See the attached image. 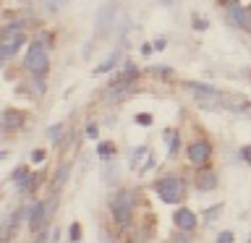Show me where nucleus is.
Segmentation results:
<instances>
[{
    "instance_id": "dca6fc26",
    "label": "nucleus",
    "mask_w": 251,
    "mask_h": 243,
    "mask_svg": "<svg viewBox=\"0 0 251 243\" xmlns=\"http://www.w3.org/2000/svg\"><path fill=\"white\" fill-rule=\"evenodd\" d=\"M118 60H121V50H113V52H110V55H107V58H105V60H102V63H100V66H97V68H94V73H107V71H110V68H113V66H115V63H118Z\"/></svg>"
},
{
    "instance_id": "c85d7f7f",
    "label": "nucleus",
    "mask_w": 251,
    "mask_h": 243,
    "mask_svg": "<svg viewBox=\"0 0 251 243\" xmlns=\"http://www.w3.org/2000/svg\"><path fill=\"white\" fill-rule=\"evenodd\" d=\"M194 26H196V31H204V29H207V21L199 19V16H194Z\"/></svg>"
},
{
    "instance_id": "c756f323",
    "label": "nucleus",
    "mask_w": 251,
    "mask_h": 243,
    "mask_svg": "<svg viewBox=\"0 0 251 243\" xmlns=\"http://www.w3.org/2000/svg\"><path fill=\"white\" fill-rule=\"evenodd\" d=\"M136 123L139 125H152V115H136Z\"/></svg>"
},
{
    "instance_id": "9d476101",
    "label": "nucleus",
    "mask_w": 251,
    "mask_h": 243,
    "mask_svg": "<svg viewBox=\"0 0 251 243\" xmlns=\"http://www.w3.org/2000/svg\"><path fill=\"white\" fill-rule=\"evenodd\" d=\"M115 16H118L115 3L102 5V8H100V13H97V29H100V31H110V26H113V19H115Z\"/></svg>"
},
{
    "instance_id": "f704fd0d",
    "label": "nucleus",
    "mask_w": 251,
    "mask_h": 243,
    "mask_svg": "<svg viewBox=\"0 0 251 243\" xmlns=\"http://www.w3.org/2000/svg\"><path fill=\"white\" fill-rule=\"evenodd\" d=\"M162 47H165V37H160V39H154V52H157V50H162Z\"/></svg>"
},
{
    "instance_id": "2f4dec72",
    "label": "nucleus",
    "mask_w": 251,
    "mask_h": 243,
    "mask_svg": "<svg viewBox=\"0 0 251 243\" xmlns=\"http://www.w3.org/2000/svg\"><path fill=\"white\" fill-rule=\"evenodd\" d=\"M152 52H154V45H149V42L141 45V55H144V58H147V55H152Z\"/></svg>"
},
{
    "instance_id": "aec40b11",
    "label": "nucleus",
    "mask_w": 251,
    "mask_h": 243,
    "mask_svg": "<svg viewBox=\"0 0 251 243\" xmlns=\"http://www.w3.org/2000/svg\"><path fill=\"white\" fill-rule=\"evenodd\" d=\"M136 76H139V68L133 66V63H126V66L121 68V76H118V78H128V81H133Z\"/></svg>"
},
{
    "instance_id": "a878e982",
    "label": "nucleus",
    "mask_w": 251,
    "mask_h": 243,
    "mask_svg": "<svg viewBox=\"0 0 251 243\" xmlns=\"http://www.w3.org/2000/svg\"><path fill=\"white\" fill-rule=\"evenodd\" d=\"M68 238H71V241H78V238H81V227H78V222H71V227H68Z\"/></svg>"
},
{
    "instance_id": "f03ea898",
    "label": "nucleus",
    "mask_w": 251,
    "mask_h": 243,
    "mask_svg": "<svg viewBox=\"0 0 251 243\" xmlns=\"http://www.w3.org/2000/svg\"><path fill=\"white\" fill-rule=\"evenodd\" d=\"M154 191H157V196H160L165 204H178L180 199H183L186 183L178 175H165V178H160L154 183Z\"/></svg>"
},
{
    "instance_id": "473e14b6",
    "label": "nucleus",
    "mask_w": 251,
    "mask_h": 243,
    "mask_svg": "<svg viewBox=\"0 0 251 243\" xmlns=\"http://www.w3.org/2000/svg\"><path fill=\"white\" fill-rule=\"evenodd\" d=\"M241 160L243 162H251V146H243L241 149Z\"/></svg>"
},
{
    "instance_id": "6e6552de",
    "label": "nucleus",
    "mask_w": 251,
    "mask_h": 243,
    "mask_svg": "<svg viewBox=\"0 0 251 243\" xmlns=\"http://www.w3.org/2000/svg\"><path fill=\"white\" fill-rule=\"evenodd\" d=\"M45 222H47V207H45V201L31 204V209H29V230L37 233L39 225H45Z\"/></svg>"
},
{
    "instance_id": "ddd939ff",
    "label": "nucleus",
    "mask_w": 251,
    "mask_h": 243,
    "mask_svg": "<svg viewBox=\"0 0 251 243\" xmlns=\"http://www.w3.org/2000/svg\"><path fill=\"white\" fill-rule=\"evenodd\" d=\"M24 125V115L19 113V110H5L3 113V131H13V128H21Z\"/></svg>"
},
{
    "instance_id": "412c9836",
    "label": "nucleus",
    "mask_w": 251,
    "mask_h": 243,
    "mask_svg": "<svg viewBox=\"0 0 251 243\" xmlns=\"http://www.w3.org/2000/svg\"><path fill=\"white\" fill-rule=\"evenodd\" d=\"M223 209H225L223 204H215L212 209H204V219H207V222H215V219L220 217V212H223Z\"/></svg>"
},
{
    "instance_id": "7c9ffc66",
    "label": "nucleus",
    "mask_w": 251,
    "mask_h": 243,
    "mask_svg": "<svg viewBox=\"0 0 251 243\" xmlns=\"http://www.w3.org/2000/svg\"><path fill=\"white\" fill-rule=\"evenodd\" d=\"M45 160V152L42 149H34V152H31V162H42Z\"/></svg>"
},
{
    "instance_id": "0eeeda50",
    "label": "nucleus",
    "mask_w": 251,
    "mask_h": 243,
    "mask_svg": "<svg viewBox=\"0 0 251 243\" xmlns=\"http://www.w3.org/2000/svg\"><path fill=\"white\" fill-rule=\"evenodd\" d=\"M128 89H131V81H128V78H118L115 84H110L107 89H105V99H107V102H121L126 94H128Z\"/></svg>"
},
{
    "instance_id": "f257e3e1",
    "label": "nucleus",
    "mask_w": 251,
    "mask_h": 243,
    "mask_svg": "<svg viewBox=\"0 0 251 243\" xmlns=\"http://www.w3.org/2000/svg\"><path fill=\"white\" fill-rule=\"evenodd\" d=\"M47 42H50V37H37L34 42L29 45L26 55H24V68H26L31 76L45 73L47 66H50V50H47Z\"/></svg>"
},
{
    "instance_id": "e433bc0d",
    "label": "nucleus",
    "mask_w": 251,
    "mask_h": 243,
    "mask_svg": "<svg viewBox=\"0 0 251 243\" xmlns=\"http://www.w3.org/2000/svg\"><path fill=\"white\" fill-rule=\"evenodd\" d=\"M160 3H162V5H168V8H176V5H178V0H160Z\"/></svg>"
},
{
    "instance_id": "7ed1b4c3",
    "label": "nucleus",
    "mask_w": 251,
    "mask_h": 243,
    "mask_svg": "<svg viewBox=\"0 0 251 243\" xmlns=\"http://www.w3.org/2000/svg\"><path fill=\"white\" fill-rule=\"evenodd\" d=\"M227 11H225V16H227V24H233L235 29H241V31H249V21H251V13H249V8H243L241 3H227L225 5Z\"/></svg>"
},
{
    "instance_id": "a211bd4d",
    "label": "nucleus",
    "mask_w": 251,
    "mask_h": 243,
    "mask_svg": "<svg viewBox=\"0 0 251 243\" xmlns=\"http://www.w3.org/2000/svg\"><path fill=\"white\" fill-rule=\"evenodd\" d=\"M97 154H100V160H105V162H110L115 157V146L110 144V141H105V144H100V149H97Z\"/></svg>"
},
{
    "instance_id": "cd10ccee",
    "label": "nucleus",
    "mask_w": 251,
    "mask_h": 243,
    "mask_svg": "<svg viewBox=\"0 0 251 243\" xmlns=\"http://www.w3.org/2000/svg\"><path fill=\"white\" fill-rule=\"evenodd\" d=\"M230 241H233V233L230 230H225V233L217 235V243H230Z\"/></svg>"
},
{
    "instance_id": "4468645a",
    "label": "nucleus",
    "mask_w": 251,
    "mask_h": 243,
    "mask_svg": "<svg viewBox=\"0 0 251 243\" xmlns=\"http://www.w3.org/2000/svg\"><path fill=\"white\" fill-rule=\"evenodd\" d=\"M162 141H165V146H168V154H170V157L178 152V146H180V136H178V131H165Z\"/></svg>"
},
{
    "instance_id": "2eb2a0df",
    "label": "nucleus",
    "mask_w": 251,
    "mask_h": 243,
    "mask_svg": "<svg viewBox=\"0 0 251 243\" xmlns=\"http://www.w3.org/2000/svg\"><path fill=\"white\" fill-rule=\"evenodd\" d=\"M63 133H66V125H63V123H55V125H50V128H47L45 136H47V141H50V144L58 146L60 141H63Z\"/></svg>"
},
{
    "instance_id": "1a4fd4ad",
    "label": "nucleus",
    "mask_w": 251,
    "mask_h": 243,
    "mask_svg": "<svg viewBox=\"0 0 251 243\" xmlns=\"http://www.w3.org/2000/svg\"><path fill=\"white\" fill-rule=\"evenodd\" d=\"M186 89L199 99H217V89L212 84H201V81H186Z\"/></svg>"
},
{
    "instance_id": "5701e85b",
    "label": "nucleus",
    "mask_w": 251,
    "mask_h": 243,
    "mask_svg": "<svg viewBox=\"0 0 251 243\" xmlns=\"http://www.w3.org/2000/svg\"><path fill=\"white\" fill-rule=\"evenodd\" d=\"M68 168H66V165H63V168H58V172H55V186H63V183H66V180H68Z\"/></svg>"
},
{
    "instance_id": "39448f33",
    "label": "nucleus",
    "mask_w": 251,
    "mask_h": 243,
    "mask_svg": "<svg viewBox=\"0 0 251 243\" xmlns=\"http://www.w3.org/2000/svg\"><path fill=\"white\" fill-rule=\"evenodd\" d=\"M24 45H26V37H24V31L3 34V45H0V55H3V60H11V58L21 50Z\"/></svg>"
},
{
    "instance_id": "72a5a7b5",
    "label": "nucleus",
    "mask_w": 251,
    "mask_h": 243,
    "mask_svg": "<svg viewBox=\"0 0 251 243\" xmlns=\"http://www.w3.org/2000/svg\"><path fill=\"white\" fill-rule=\"evenodd\" d=\"M86 136H89V139H97V125H94V123L86 125Z\"/></svg>"
},
{
    "instance_id": "f8f14e48",
    "label": "nucleus",
    "mask_w": 251,
    "mask_h": 243,
    "mask_svg": "<svg viewBox=\"0 0 251 243\" xmlns=\"http://www.w3.org/2000/svg\"><path fill=\"white\" fill-rule=\"evenodd\" d=\"M220 186V178H217V172H199V175H196V188H199V191H215V188Z\"/></svg>"
},
{
    "instance_id": "c9c22d12",
    "label": "nucleus",
    "mask_w": 251,
    "mask_h": 243,
    "mask_svg": "<svg viewBox=\"0 0 251 243\" xmlns=\"http://www.w3.org/2000/svg\"><path fill=\"white\" fill-rule=\"evenodd\" d=\"M115 172H118L115 168H107V172H105V175H107V180H115V178H118V175H115Z\"/></svg>"
},
{
    "instance_id": "f3484780",
    "label": "nucleus",
    "mask_w": 251,
    "mask_h": 243,
    "mask_svg": "<svg viewBox=\"0 0 251 243\" xmlns=\"http://www.w3.org/2000/svg\"><path fill=\"white\" fill-rule=\"evenodd\" d=\"M42 76H45V73H34V76H31V81H29V89H31V94H34V97H42V94L47 92V84H45Z\"/></svg>"
},
{
    "instance_id": "4c0bfd02",
    "label": "nucleus",
    "mask_w": 251,
    "mask_h": 243,
    "mask_svg": "<svg viewBox=\"0 0 251 243\" xmlns=\"http://www.w3.org/2000/svg\"><path fill=\"white\" fill-rule=\"evenodd\" d=\"M249 34H251V21H249Z\"/></svg>"
},
{
    "instance_id": "9b49d317",
    "label": "nucleus",
    "mask_w": 251,
    "mask_h": 243,
    "mask_svg": "<svg viewBox=\"0 0 251 243\" xmlns=\"http://www.w3.org/2000/svg\"><path fill=\"white\" fill-rule=\"evenodd\" d=\"M173 222H176V227H180V230H188L191 233L196 227V215L191 209H178L176 215H173Z\"/></svg>"
},
{
    "instance_id": "423d86ee",
    "label": "nucleus",
    "mask_w": 251,
    "mask_h": 243,
    "mask_svg": "<svg viewBox=\"0 0 251 243\" xmlns=\"http://www.w3.org/2000/svg\"><path fill=\"white\" fill-rule=\"evenodd\" d=\"M136 201H139L136 191H118L115 196H110V209H128V212H133Z\"/></svg>"
},
{
    "instance_id": "6ab92c4d",
    "label": "nucleus",
    "mask_w": 251,
    "mask_h": 243,
    "mask_svg": "<svg viewBox=\"0 0 251 243\" xmlns=\"http://www.w3.org/2000/svg\"><path fill=\"white\" fill-rule=\"evenodd\" d=\"M113 215H115V222L121 227H128V222H131V212L128 209H113Z\"/></svg>"
},
{
    "instance_id": "20e7f679",
    "label": "nucleus",
    "mask_w": 251,
    "mask_h": 243,
    "mask_svg": "<svg viewBox=\"0 0 251 243\" xmlns=\"http://www.w3.org/2000/svg\"><path fill=\"white\" fill-rule=\"evenodd\" d=\"M188 162L191 165H196V168H204V165L209 162V157H212V144L209 141H204V139H199V141H194V144H188Z\"/></svg>"
},
{
    "instance_id": "4be33fe9",
    "label": "nucleus",
    "mask_w": 251,
    "mask_h": 243,
    "mask_svg": "<svg viewBox=\"0 0 251 243\" xmlns=\"http://www.w3.org/2000/svg\"><path fill=\"white\" fill-rule=\"evenodd\" d=\"M66 3H68V0H42V5H45L50 13H58V11H60V8L66 5Z\"/></svg>"
},
{
    "instance_id": "393cba45",
    "label": "nucleus",
    "mask_w": 251,
    "mask_h": 243,
    "mask_svg": "<svg viewBox=\"0 0 251 243\" xmlns=\"http://www.w3.org/2000/svg\"><path fill=\"white\" fill-rule=\"evenodd\" d=\"M152 73L160 76V78H170L173 76V68L170 66H157V68H152Z\"/></svg>"
},
{
    "instance_id": "bb28decb",
    "label": "nucleus",
    "mask_w": 251,
    "mask_h": 243,
    "mask_svg": "<svg viewBox=\"0 0 251 243\" xmlns=\"http://www.w3.org/2000/svg\"><path fill=\"white\" fill-rule=\"evenodd\" d=\"M170 241L183 243V241H191V238H188V230H180V227H178V233H173V238H170Z\"/></svg>"
},
{
    "instance_id": "b1692460",
    "label": "nucleus",
    "mask_w": 251,
    "mask_h": 243,
    "mask_svg": "<svg viewBox=\"0 0 251 243\" xmlns=\"http://www.w3.org/2000/svg\"><path fill=\"white\" fill-rule=\"evenodd\" d=\"M24 26H26L24 21H11V24H5L3 34H13V31H24Z\"/></svg>"
}]
</instances>
